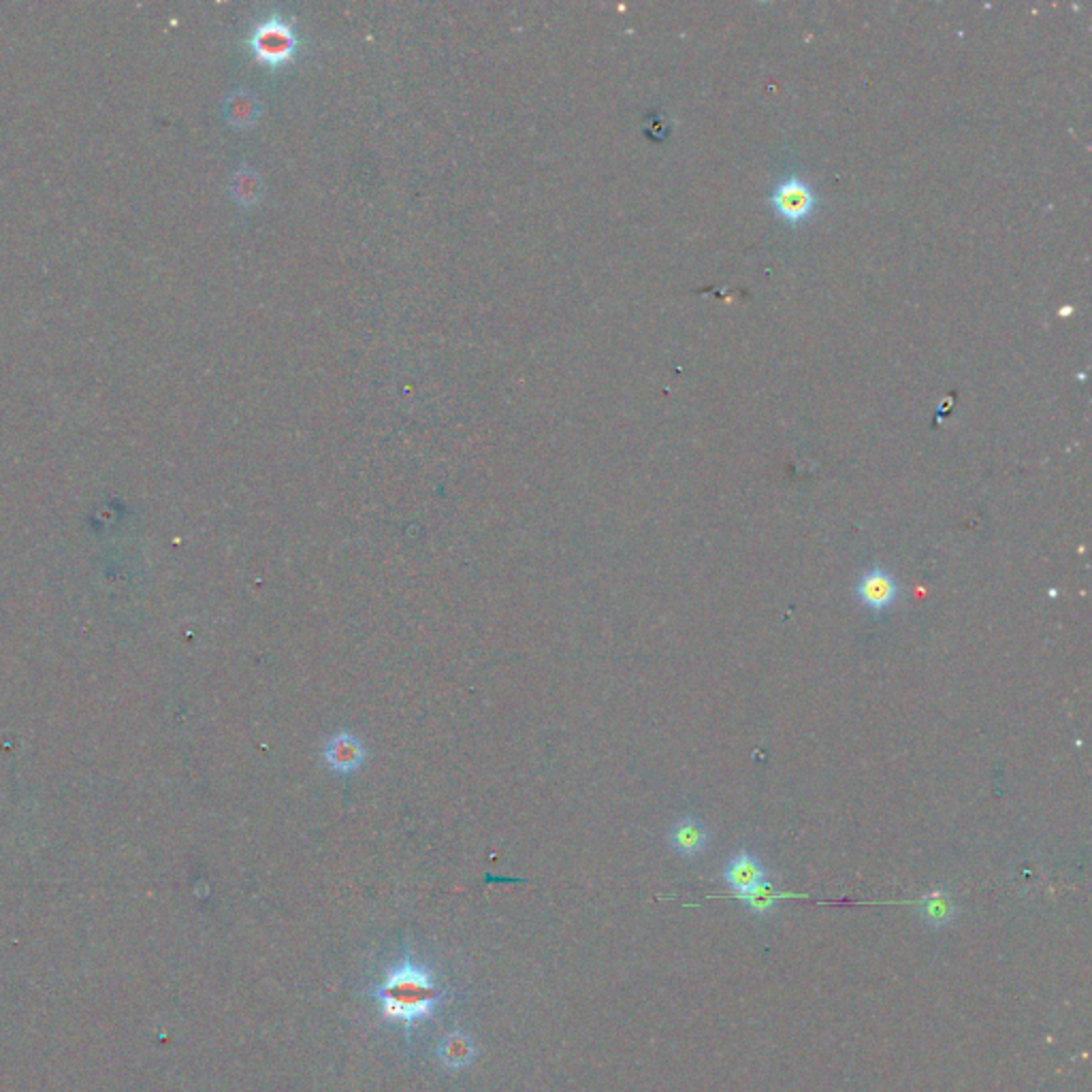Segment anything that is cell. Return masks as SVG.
<instances>
[{"label": "cell", "instance_id": "obj_1", "mask_svg": "<svg viewBox=\"0 0 1092 1092\" xmlns=\"http://www.w3.org/2000/svg\"><path fill=\"white\" fill-rule=\"evenodd\" d=\"M374 999L382 1018L388 1022H402L406 1028H412L427 1018H431L435 1009L445 1001V991L437 985L433 973L421 965H416L412 958H406L384 975L376 985Z\"/></svg>", "mask_w": 1092, "mask_h": 1092}, {"label": "cell", "instance_id": "obj_2", "mask_svg": "<svg viewBox=\"0 0 1092 1092\" xmlns=\"http://www.w3.org/2000/svg\"><path fill=\"white\" fill-rule=\"evenodd\" d=\"M853 593L857 600H860V604L873 613H883L888 611L890 606H894V602L898 600L900 595V587H898V581L896 577L892 575V572H888L886 568L881 565H873L869 570H865L860 579L855 581V587H853Z\"/></svg>", "mask_w": 1092, "mask_h": 1092}, {"label": "cell", "instance_id": "obj_3", "mask_svg": "<svg viewBox=\"0 0 1092 1092\" xmlns=\"http://www.w3.org/2000/svg\"><path fill=\"white\" fill-rule=\"evenodd\" d=\"M770 203L774 207V212L784 220L800 222L811 216L813 207H815V197L802 179L790 177L774 188V193L770 195Z\"/></svg>", "mask_w": 1092, "mask_h": 1092}, {"label": "cell", "instance_id": "obj_4", "mask_svg": "<svg viewBox=\"0 0 1092 1092\" xmlns=\"http://www.w3.org/2000/svg\"><path fill=\"white\" fill-rule=\"evenodd\" d=\"M766 879H768L766 867L758 860L756 855L745 849L739 851L734 857H730L727 865L723 867V881H725V886L732 890L734 896L751 892Z\"/></svg>", "mask_w": 1092, "mask_h": 1092}, {"label": "cell", "instance_id": "obj_5", "mask_svg": "<svg viewBox=\"0 0 1092 1092\" xmlns=\"http://www.w3.org/2000/svg\"><path fill=\"white\" fill-rule=\"evenodd\" d=\"M325 762L337 774L356 772L366 764V747L354 734L337 732L325 747Z\"/></svg>", "mask_w": 1092, "mask_h": 1092}, {"label": "cell", "instance_id": "obj_6", "mask_svg": "<svg viewBox=\"0 0 1092 1092\" xmlns=\"http://www.w3.org/2000/svg\"><path fill=\"white\" fill-rule=\"evenodd\" d=\"M709 830L696 815H685L674 824L668 832V843L679 855L694 860L700 853H705L709 845Z\"/></svg>", "mask_w": 1092, "mask_h": 1092}, {"label": "cell", "instance_id": "obj_7", "mask_svg": "<svg viewBox=\"0 0 1092 1092\" xmlns=\"http://www.w3.org/2000/svg\"><path fill=\"white\" fill-rule=\"evenodd\" d=\"M474 1058H476V1044L467 1033L453 1031L442 1037V1042L437 1046V1060L442 1062V1067H447L449 1072H461L467 1067V1064H472Z\"/></svg>", "mask_w": 1092, "mask_h": 1092}, {"label": "cell", "instance_id": "obj_8", "mask_svg": "<svg viewBox=\"0 0 1092 1092\" xmlns=\"http://www.w3.org/2000/svg\"><path fill=\"white\" fill-rule=\"evenodd\" d=\"M918 912H920V918L924 920V924L934 928V930L950 926L956 920V916H958V909H956V902H954L952 894L948 890H943V888H937V890L924 894L918 900Z\"/></svg>", "mask_w": 1092, "mask_h": 1092}, {"label": "cell", "instance_id": "obj_9", "mask_svg": "<svg viewBox=\"0 0 1092 1092\" xmlns=\"http://www.w3.org/2000/svg\"><path fill=\"white\" fill-rule=\"evenodd\" d=\"M794 896H798V894L776 890L774 883L766 879L764 883H760L758 888H753L747 894H739L737 898L745 905V909H747L749 914L758 916V918H768V916L774 914L779 900H782V898H794Z\"/></svg>", "mask_w": 1092, "mask_h": 1092}]
</instances>
